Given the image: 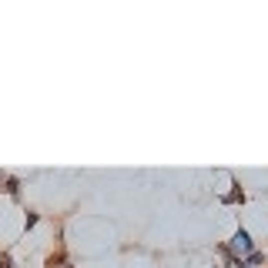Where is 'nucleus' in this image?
<instances>
[{
	"label": "nucleus",
	"mask_w": 268,
	"mask_h": 268,
	"mask_svg": "<svg viewBox=\"0 0 268 268\" xmlns=\"http://www.w3.org/2000/svg\"><path fill=\"white\" fill-rule=\"evenodd\" d=\"M7 191H10V194H17V191H20V181L10 178V181H7Z\"/></svg>",
	"instance_id": "nucleus-2"
},
{
	"label": "nucleus",
	"mask_w": 268,
	"mask_h": 268,
	"mask_svg": "<svg viewBox=\"0 0 268 268\" xmlns=\"http://www.w3.org/2000/svg\"><path fill=\"white\" fill-rule=\"evenodd\" d=\"M228 255H234V258H242V255H252V238H248V232H238L228 242V248H224Z\"/></svg>",
	"instance_id": "nucleus-1"
},
{
	"label": "nucleus",
	"mask_w": 268,
	"mask_h": 268,
	"mask_svg": "<svg viewBox=\"0 0 268 268\" xmlns=\"http://www.w3.org/2000/svg\"><path fill=\"white\" fill-rule=\"evenodd\" d=\"M0 268H10V258L7 255H0Z\"/></svg>",
	"instance_id": "nucleus-3"
}]
</instances>
